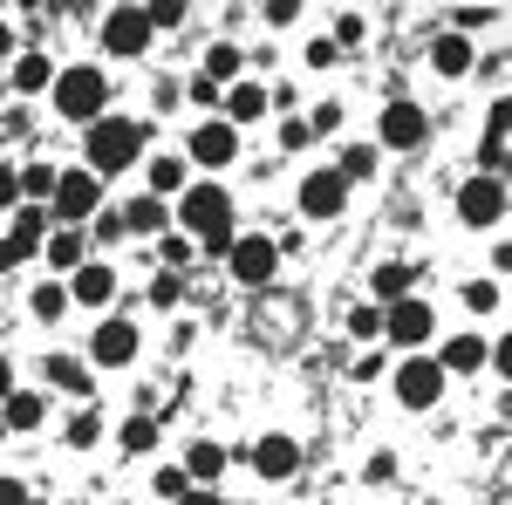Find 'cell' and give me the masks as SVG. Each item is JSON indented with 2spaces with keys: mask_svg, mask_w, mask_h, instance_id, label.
Here are the masks:
<instances>
[{
  "mask_svg": "<svg viewBox=\"0 0 512 505\" xmlns=\"http://www.w3.org/2000/svg\"><path fill=\"white\" fill-rule=\"evenodd\" d=\"M308 137H315V130H308V123H301V117H287V123H280V144H287V151H301Z\"/></svg>",
  "mask_w": 512,
  "mask_h": 505,
  "instance_id": "40",
  "label": "cell"
},
{
  "mask_svg": "<svg viewBox=\"0 0 512 505\" xmlns=\"http://www.w3.org/2000/svg\"><path fill=\"white\" fill-rule=\"evenodd\" d=\"M499 212H506V185H499V178H465L458 219H465V226H499Z\"/></svg>",
  "mask_w": 512,
  "mask_h": 505,
  "instance_id": "10",
  "label": "cell"
},
{
  "mask_svg": "<svg viewBox=\"0 0 512 505\" xmlns=\"http://www.w3.org/2000/svg\"><path fill=\"white\" fill-rule=\"evenodd\" d=\"M103 96H110V82L96 76V69H62L55 76V110L69 123H96L103 117Z\"/></svg>",
  "mask_w": 512,
  "mask_h": 505,
  "instance_id": "3",
  "label": "cell"
},
{
  "mask_svg": "<svg viewBox=\"0 0 512 505\" xmlns=\"http://www.w3.org/2000/svg\"><path fill=\"white\" fill-rule=\"evenodd\" d=\"M410 280H417V267H403V260L376 267V301H383V308H390V301H410Z\"/></svg>",
  "mask_w": 512,
  "mask_h": 505,
  "instance_id": "26",
  "label": "cell"
},
{
  "mask_svg": "<svg viewBox=\"0 0 512 505\" xmlns=\"http://www.w3.org/2000/svg\"><path fill=\"white\" fill-rule=\"evenodd\" d=\"M7 55H14V35H7V28H0V62H7Z\"/></svg>",
  "mask_w": 512,
  "mask_h": 505,
  "instance_id": "47",
  "label": "cell"
},
{
  "mask_svg": "<svg viewBox=\"0 0 512 505\" xmlns=\"http://www.w3.org/2000/svg\"><path fill=\"white\" fill-rule=\"evenodd\" d=\"M14 396V369H7V355H0V403Z\"/></svg>",
  "mask_w": 512,
  "mask_h": 505,
  "instance_id": "46",
  "label": "cell"
},
{
  "mask_svg": "<svg viewBox=\"0 0 512 505\" xmlns=\"http://www.w3.org/2000/svg\"><path fill=\"white\" fill-rule=\"evenodd\" d=\"M137 342H144V335H137V321L110 314V321L89 335V362H96V369H130V362H137Z\"/></svg>",
  "mask_w": 512,
  "mask_h": 505,
  "instance_id": "5",
  "label": "cell"
},
{
  "mask_svg": "<svg viewBox=\"0 0 512 505\" xmlns=\"http://www.w3.org/2000/svg\"><path fill=\"white\" fill-rule=\"evenodd\" d=\"M96 205H103V178H89L82 164L55 171V219H62V226H82Z\"/></svg>",
  "mask_w": 512,
  "mask_h": 505,
  "instance_id": "4",
  "label": "cell"
},
{
  "mask_svg": "<svg viewBox=\"0 0 512 505\" xmlns=\"http://www.w3.org/2000/svg\"><path fill=\"white\" fill-rule=\"evenodd\" d=\"M192 157L205 164V171L233 164V157H239V130H233V123H198V130H192Z\"/></svg>",
  "mask_w": 512,
  "mask_h": 505,
  "instance_id": "13",
  "label": "cell"
},
{
  "mask_svg": "<svg viewBox=\"0 0 512 505\" xmlns=\"http://www.w3.org/2000/svg\"><path fill=\"white\" fill-rule=\"evenodd\" d=\"M14 89H21V96H35V89H55V69H48V55H21V62H14Z\"/></svg>",
  "mask_w": 512,
  "mask_h": 505,
  "instance_id": "27",
  "label": "cell"
},
{
  "mask_svg": "<svg viewBox=\"0 0 512 505\" xmlns=\"http://www.w3.org/2000/svg\"><path fill=\"white\" fill-rule=\"evenodd\" d=\"M349 205V185L335 178V171H308V185H301V212L308 219H335Z\"/></svg>",
  "mask_w": 512,
  "mask_h": 505,
  "instance_id": "12",
  "label": "cell"
},
{
  "mask_svg": "<svg viewBox=\"0 0 512 505\" xmlns=\"http://www.w3.org/2000/svg\"><path fill=\"white\" fill-rule=\"evenodd\" d=\"M431 62L444 69V76H465V69H472V41H465V35H437L431 41Z\"/></svg>",
  "mask_w": 512,
  "mask_h": 505,
  "instance_id": "22",
  "label": "cell"
},
{
  "mask_svg": "<svg viewBox=\"0 0 512 505\" xmlns=\"http://www.w3.org/2000/svg\"><path fill=\"white\" fill-rule=\"evenodd\" d=\"M335 123H342V103H315V123L308 130H335Z\"/></svg>",
  "mask_w": 512,
  "mask_h": 505,
  "instance_id": "44",
  "label": "cell"
},
{
  "mask_svg": "<svg viewBox=\"0 0 512 505\" xmlns=\"http://www.w3.org/2000/svg\"><path fill=\"white\" fill-rule=\"evenodd\" d=\"M349 328H355V342H376V335H383V308H355Z\"/></svg>",
  "mask_w": 512,
  "mask_h": 505,
  "instance_id": "35",
  "label": "cell"
},
{
  "mask_svg": "<svg viewBox=\"0 0 512 505\" xmlns=\"http://www.w3.org/2000/svg\"><path fill=\"white\" fill-rule=\"evenodd\" d=\"M96 437H103V417H96V410H82L76 424H69V444H76V451H89Z\"/></svg>",
  "mask_w": 512,
  "mask_h": 505,
  "instance_id": "34",
  "label": "cell"
},
{
  "mask_svg": "<svg viewBox=\"0 0 512 505\" xmlns=\"http://www.w3.org/2000/svg\"><path fill=\"white\" fill-rule=\"evenodd\" d=\"M424 130H431L424 110H417V103H403V96L383 110V144H390V151H417V144H424Z\"/></svg>",
  "mask_w": 512,
  "mask_h": 505,
  "instance_id": "11",
  "label": "cell"
},
{
  "mask_svg": "<svg viewBox=\"0 0 512 505\" xmlns=\"http://www.w3.org/2000/svg\"><path fill=\"white\" fill-rule=\"evenodd\" d=\"M253 471H260V478H294V471H301V444H294V437H260V444H253Z\"/></svg>",
  "mask_w": 512,
  "mask_h": 505,
  "instance_id": "16",
  "label": "cell"
},
{
  "mask_svg": "<svg viewBox=\"0 0 512 505\" xmlns=\"http://www.w3.org/2000/svg\"><path fill=\"white\" fill-rule=\"evenodd\" d=\"M137 157H144V123H130V117H96V123H89V157H82L89 178L130 171Z\"/></svg>",
  "mask_w": 512,
  "mask_h": 505,
  "instance_id": "2",
  "label": "cell"
},
{
  "mask_svg": "<svg viewBox=\"0 0 512 505\" xmlns=\"http://www.w3.org/2000/svg\"><path fill=\"white\" fill-rule=\"evenodd\" d=\"M164 226H171L164 198H130L123 205V233H164Z\"/></svg>",
  "mask_w": 512,
  "mask_h": 505,
  "instance_id": "19",
  "label": "cell"
},
{
  "mask_svg": "<svg viewBox=\"0 0 512 505\" xmlns=\"http://www.w3.org/2000/svg\"><path fill=\"white\" fill-rule=\"evenodd\" d=\"M14 198H21V171H7V164H0V212H7Z\"/></svg>",
  "mask_w": 512,
  "mask_h": 505,
  "instance_id": "42",
  "label": "cell"
},
{
  "mask_svg": "<svg viewBox=\"0 0 512 505\" xmlns=\"http://www.w3.org/2000/svg\"><path fill=\"white\" fill-rule=\"evenodd\" d=\"M0 437H7V424H0Z\"/></svg>",
  "mask_w": 512,
  "mask_h": 505,
  "instance_id": "49",
  "label": "cell"
},
{
  "mask_svg": "<svg viewBox=\"0 0 512 505\" xmlns=\"http://www.w3.org/2000/svg\"><path fill=\"white\" fill-rule=\"evenodd\" d=\"M21 192L28 198H55V164H28V171H21Z\"/></svg>",
  "mask_w": 512,
  "mask_h": 505,
  "instance_id": "32",
  "label": "cell"
},
{
  "mask_svg": "<svg viewBox=\"0 0 512 505\" xmlns=\"http://www.w3.org/2000/svg\"><path fill=\"white\" fill-rule=\"evenodd\" d=\"M437 369H444V376H478V369H485V335H451L444 355H437Z\"/></svg>",
  "mask_w": 512,
  "mask_h": 505,
  "instance_id": "17",
  "label": "cell"
},
{
  "mask_svg": "<svg viewBox=\"0 0 512 505\" xmlns=\"http://www.w3.org/2000/svg\"><path fill=\"white\" fill-rule=\"evenodd\" d=\"M478 178H499V164H506V103L492 110V123H485V144H478Z\"/></svg>",
  "mask_w": 512,
  "mask_h": 505,
  "instance_id": "20",
  "label": "cell"
},
{
  "mask_svg": "<svg viewBox=\"0 0 512 505\" xmlns=\"http://www.w3.org/2000/svg\"><path fill=\"white\" fill-rule=\"evenodd\" d=\"M117 444H123V451H151V444H158V424H151V417H130Z\"/></svg>",
  "mask_w": 512,
  "mask_h": 505,
  "instance_id": "31",
  "label": "cell"
},
{
  "mask_svg": "<svg viewBox=\"0 0 512 505\" xmlns=\"http://www.w3.org/2000/svg\"><path fill=\"white\" fill-rule=\"evenodd\" d=\"M219 103H226V117H233V123H253V117H267V103H274V96H267L260 82H233Z\"/></svg>",
  "mask_w": 512,
  "mask_h": 505,
  "instance_id": "18",
  "label": "cell"
},
{
  "mask_svg": "<svg viewBox=\"0 0 512 505\" xmlns=\"http://www.w3.org/2000/svg\"><path fill=\"white\" fill-rule=\"evenodd\" d=\"M151 192H185V157H151Z\"/></svg>",
  "mask_w": 512,
  "mask_h": 505,
  "instance_id": "30",
  "label": "cell"
},
{
  "mask_svg": "<svg viewBox=\"0 0 512 505\" xmlns=\"http://www.w3.org/2000/svg\"><path fill=\"white\" fill-rule=\"evenodd\" d=\"M110 294H117V273L110 267L82 260V267L69 273V301H82V308H110Z\"/></svg>",
  "mask_w": 512,
  "mask_h": 505,
  "instance_id": "15",
  "label": "cell"
},
{
  "mask_svg": "<svg viewBox=\"0 0 512 505\" xmlns=\"http://www.w3.org/2000/svg\"><path fill=\"white\" fill-rule=\"evenodd\" d=\"M0 280H7V253H0Z\"/></svg>",
  "mask_w": 512,
  "mask_h": 505,
  "instance_id": "48",
  "label": "cell"
},
{
  "mask_svg": "<svg viewBox=\"0 0 512 505\" xmlns=\"http://www.w3.org/2000/svg\"><path fill=\"white\" fill-rule=\"evenodd\" d=\"M103 48H110V55H144V48H151V21H144V7H117V14H103Z\"/></svg>",
  "mask_w": 512,
  "mask_h": 505,
  "instance_id": "9",
  "label": "cell"
},
{
  "mask_svg": "<svg viewBox=\"0 0 512 505\" xmlns=\"http://www.w3.org/2000/svg\"><path fill=\"white\" fill-rule=\"evenodd\" d=\"M41 253H48V267L76 273V267H82V226H62V233L48 239V246H41Z\"/></svg>",
  "mask_w": 512,
  "mask_h": 505,
  "instance_id": "25",
  "label": "cell"
},
{
  "mask_svg": "<svg viewBox=\"0 0 512 505\" xmlns=\"http://www.w3.org/2000/svg\"><path fill=\"white\" fill-rule=\"evenodd\" d=\"M48 383L69 389V396H89V362H76V355H48Z\"/></svg>",
  "mask_w": 512,
  "mask_h": 505,
  "instance_id": "24",
  "label": "cell"
},
{
  "mask_svg": "<svg viewBox=\"0 0 512 505\" xmlns=\"http://www.w3.org/2000/svg\"><path fill=\"white\" fill-rule=\"evenodd\" d=\"M335 62H342L335 41H308V69H335Z\"/></svg>",
  "mask_w": 512,
  "mask_h": 505,
  "instance_id": "38",
  "label": "cell"
},
{
  "mask_svg": "<svg viewBox=\"0 0 512 505\" xmlns=\"http://www.w3.org/2000/svg\"><path fill=\"white\" fill-rule=\"evenodd\" d=\"M41 246H48V212H21V219H14V233L0 239V253H7V267H14V260H35Z\"/></svg>",
  "mask_w": 512,
  "mask_h": 505,
  "instance_id": "14",
  "label": "cell"
},
{
  "mask_svg": "<svg viewBox=\"0 0 512 505\" xmlns=\"http://www.w3.org/2000/svg\"><path fill=\"white\" fill-rule=\"evenodd\" d=\"M62 308H69V287H35V314L41 321H55Z\"/></svg>",
  "mask_w": 512,
  "mask_h": 505,
  "instance_id": "36",
  "label": "cell"
},
{
  "mask_svg": "<svg viewBox=\"0 0 512 505\" xmlns=\"http://www.w3.org/2000/svg\"><path fill=\"white\" fill-rule=\"evenodd\" d=\"M171 505H226V499H219L212 485H192V492H178V499H171Z\"/></svg>",
  "mask_w": 512,
  "mask_h": 505,
  "instance_id": "43",
  "label": "cell"
},
{
  "mask_svg": "<svg viewBox=\"0 0 512 505\" xmlns=\"http://www.w3.org/2000/svg\"><path fill=\"white\" fill-rule=\"evenodd\" d=\"M219 471H226V451H219V444H192V458H185V478H192V485H212Z\"/></svg>",
  "mask_w": 512,
  "mask_h": 505,
  "instance_id": "28",
  "label": "cell"
},
{
  "mask_svg": "<svg viewBox=\"0 0 512 505\" xmlns=\"http://www.w3.org/2000/svg\"><path fill=\"white\" fill-rule=\"evenodd\" d=\"M0 505H28V492H21V478H0Z\"/></svg>",
  "mask_w": 512,
  "mask_h": 505,
  "instance_id": "45",
  "label": "cell"
},
{
  "mask_svg": "<svg viewBox=\"0 0 512 505\" xmlns=\"http://www.w3.org/2000/svg\"><path fill=\"white\" fill-rule=\"evenodd\" d=\"M0 424H7V430H35L41 424V396H35V389H14V396L0 403Z\"/></svg>",
  "mask_w": 512,
  "mask_h": 505,
  "instance_id": "23",
  "label": "cell"
},
{
  "mask_svg": "<svg viewBox=\"0 0 512 505\" xmlns=\"http://www.w3.org/2000/svg\"><path fill=\"white\" fill-rule=\"evenodd\" d=\"M355 41H362V14H342L335 21V48H355Z\"/></svg>",
  "mask_w": 512,
  "mask_h": 505,
  "instance_id": "39",
  "label": "cell"
},
{
  "mask_svg": "<svg viewBox=\"0 0 512 505\" xmlns=\"http://www.w3.org/2000/svg\"><path fill=\"white\" fill-rule=\"evenodd\" d=\"M239 62H246V55H239L233 41H212V48H205V69H198V76L219 89V82H239Z\"/></svg>",
  "mask_w": 512,
  "mask_h": 505,
  "instance_id": "21",
  "label": "cell"
},
{
  "mask_svg": "<svg viewBox=\"0 0 512 505\" xmlns=\"http://www.w3.org/2000/svg\"><path fill=\"white\" fill-rule=\"evenodd\" d=\"M226 267H233V280L239 287H267V280H274V267H280V246L274 239H233V246H226Z\"/></svg>",
  "mask_w": 512,
  "mask_h": 505,
  "instance_id": "6",
  "label": "cell"
},
{
  "mask_svg": "<svg viewBox=\"0 0 512 505\" xmlns=\"http://www.w3.org/2000/svg\"><path fill=\"white\" fill-rule=\"evenodd\" d=\"M383 335H390L396 349H424L437 335V314L424 308L417 294H410V301H390V308H383Z\"/></svg>",
  "mask_w": 512,
  "mask_h": 505,
  "instance_id": "7",
  "label": "cell"
},
{
  "mask_svg": "<svg viewBox=\"0 0 512 505\" xmlns=\"http://www.w3.org/2000/svg\"><path fill=\"white\" fill-rule=\"evenodd\" d=\"M437 396H444V369H437L431 355H410V362L396 369V403H403V410H431Z\"/></svg>",
  "mask_w": 512,
  "mask_h": 505,
  "instance_id": "8",
  "label": "cell"
},
{
  "mask_svg": "<svg viewBox=\"0 0 512 505\" xmlns=\"http://www.w3.org/2000/svg\"><path fill=\"white\" fill-rule=\"evenodd\" d=\"M151 301H158V308H178V301H185V280H178V273H164L158 287H151Z\"/></svg>",
  "mask_w": 512,
  "mask_h": 505,
  "instance_id": "37",
  "label": "cell"
},
{
  "mask_svg": "<svg viewBox=\"0 0 512 505\" xmlns=\"http://www.w3.org/2000/svg\"><path fill=\"white\" fill-rule=\"evenodd\" d=\"M178 226H185V239H198L205 253H226V246H233V198L219 192V185H185Z\"/></svg>",
  "mask_w": 512,
  "mask_h": 505,
  "instance_id": "1",
  "label": "cell"
},
{
  "mask_svg": "<svg viewBox=\"0 0 512 505\" xmlns=\"http://www.w3.org/2000/svg\"><path fill=\"white\" fill-rule=\"evenodd\" d=\"M465 308L492 314V308H499V287H492V280H465Z\"/></svg>",
  "mask_w": 512,
  "mask_h": 505,
  "instance_id": "33",
  "label": "cell"
},
{
  "mask_svg": "<svg viewBox=\"0 0 512 505\" xmlns=\"http://www.w3.org/2000/svg\"><path fill=\"white\" fill-rule=\"evenodd\" d=\"M158 492H164V499H178V492H192V478H185V471H158Z\"/></svg>",
  "mask_w": 512,
  "mask_h": 505,
  "instance_id": "41",
  "label": "cell"
},
{
  "mask_svg": "<svg viewBox=\"0 0 512 505\" xmlns=\"http://www.w3.org/2000/svg\"><path fill=\"white\" fill-rule=\"evenodd\" d=\"M369 171H376V151H369V144H349V151H342V164H335V178H342V185L369 178Z\"/></svg>",
  "mask_w": 512,
  "mask_h": 505,
  "instance_id": "29",
  "label": "cell"
}]
</instances>
